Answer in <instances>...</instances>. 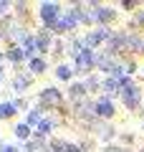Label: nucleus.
<instances>
[{
  "label": "nucleus",
  "instance_id": "f257e3e1",
  "mask_svg": "<svg viewBox=\"0 0 144 152\" xmlns=\"http://www.w3.org/2000/svg\"><path fill=\"white\" fill-rule=\"evenodd\" d=\"M119 89H121L119 96H121L124 107H127V109H137L139 102H142V89H139L132 79H121V81H119Z\"/></svg>",
  "mask_w": 144,
  "mask_h": 152
},
{
  "label": "nucleus",
  "instance_id": "f03ea898",
  "mask_svg": "<svg viewBox=\"0 0 144 152\" xmlns=\"http://www.w3.org/2000/svg\"><path fill=\"white\" fill-rule=\"evenodd\" d=\"M38 15H41L43 26H46L48 31H56L58 20L63 18V10H61L58 3H41V5H38Z\"/></svg>",
  "mask_w": 144,
  "mask_h": 152
},
{
  "label": "nucleus",
  "instance_id": "7ed1b4c3",
  "mask_svg": "<svg viewBox=\"0 0 144 152\" xmlns=\"http://www.w3.org/2000/svg\"><path fill=\"white\" fill-rule=\"evenodd\" d=\"M94 66H96V53L91 48H86L84 53L76 58V74H91Z\"/></svg>",
  "mask_w": 144,
  "mask_h": 152
},
{
  "label": "nucleus",
  "instance_id": "20e7f679",
  "mask_svg": "<svg viewBox=\"0 0 144 152\" xmlns=\"http://www.w3.org/2000/svg\"><path fill=\"white\" fill-rule=\"evenodd\" d=\"M38 104H41V107H56V104H61V91L56 86L43 89V91L38 94Z\"/></svg>",
  "mask_w": 144,
  "mask_h": 152
},
{
  "label": "nucleus",
  "instance_id": "39448f33",
  "mask_svg": "<svg viewBox=\"0 0 144 152\" xmlns=\"http://www.w3.org/2000/svg\"><path fill=\"white\" fill-rule=\"evenodd\" d=\"M111 36H114V33L109 31V28H104V26H101V28H96V31H91L89 36L84 38V41H86V46L94 51V46H96V43H104V41H106V38H111Z\"/></svg>",
  "mask_w": 144,
  "mask_h": 152
},
{
  "label": "nucleus",
  "instance_id": "423d86ee",
  "mask_svg": "<svg viewBox=\"0 0 144 152\" xmlns=\"http://www.w3.org/2000/svg\"><path fill=\"white\" fill-rule=\"evenodd\" d=\"M91 13H94V20L96 23H109L116 18V10L109 5H91Z\"/></svg>",
  "mask_w": 144,
  "mask_h": 152
},
{
  "label": "nucleus",
  "instance_id": "0eeeda50",
  "mask_svg": "<svg viewBox=\"0 0 144 152\" xmlns=\"http://www.w3.org/2000/svg\"><path fill=\"white\" fill-rule=\"evenodd\" d=\"M96 104V117H101V119H111L114 117V104H111V99H106V96H101L99 102H94Z\"/></svg>",
  "mask_w": 144,
  "mask_h": 152
},
{
  "label": "nucleus",
  "instance_id": "6e6552de",
  "mask_svg": "<svg viewBox=\"0 0 144 152\" xmlns=\"http://www.w3.org/2000/svg\"><path fill=\"white\" fill-rule=\"evenodd\" d=\"M5 58H8V61H13V64L18 66L23 58H28V56H25V48H23V46H10V51L5 53Z\"/></svg>",
  "mask_w": 144,
  "mask_h": 152
},
{
  "label": "nucleus",
  "instance_id": "1a4fd4ad",
  "mask_svg": "<svg viewBox=\"0 0 144 152\" xmlns=\"http://www.w3.org/2000/svg\"><path fill=\"white\" fill-rule=\"evenodd\" d=\"M28 86H31V76L23 74V71H18L15 79H13V89H15V91H25Z\"/></svg>",
  "mask_w": 144,
  "mask_h": 152
},
{
  "label": "nucleus",
  "instance_id": "9d476101",
  "mask_svg": "<svg viewBox=\"0 0 144 152\" xmlns=\"http://www.w3.org/2000/svg\"><path fill=\"white\" fill-rule=\"evenodd\" d=\"M36 46H38V53H46V51H48V46H51V38H48V28L38 31V36H36Z\"/></svg>",
  "mask_w": 144,
  "mask_h": 152
},
{
  "label": "nucleus",
  "instance_id": "9b49d317",
  "mask_svg": "<svg viewBox=\"0 0 144 152\" xmlns=\"http://www.w3.org/2000/svg\"><path fill=\"white\" fill-rule=\"evenodd\" d=\"M56 124H58V119H43V122H41V124H38V127H36V132H33V134H36V137H41V140H43V137H46V134H48V132L53 129V127H56Z\"/></svg>",
  "mask_w": 144,
  "mask_h": 152
},
{
  "label": "nucleus",
  "instance_id": "f8f14e48",
  "mask_svg": "<svg viewBox=\"0 0 144 152\" xmlns=\"http://www.w3.org/2000/svg\"><path fill=\"white\" fill-rule=\"evenodd\" d=\"M96 134H99V140L109 142V140H114V134H116V129H114L111 124H99V127H96Z\"/></svg>",
  "mask_w": 144,
  "mask_h": 152
},
{
  "label": "nucleus",
  "instance_id": "ddd939ff",
  "mask_svg": "<svg viewBox=\"0 0 144 152\" xmlns=\"http://www.w3.org/2000/svg\"><path fill=\"white\" fill-rule=\"evenodd\" d=\"M41 122H43V109L41 107H33L31 112H28V122H25V124L28 127H38Z\"/></svg>",
  "mask_w": 144,
  "mask_h": 152
},
{
  "label": "nucleus",
  "instance_id": "4468645a",
  "mask_svg": "<svg viewBox=\"0 0 144 152\" xmlns=\"http://www.w3.org/2000/svg\"><path fill=\"white\" fill-rule=\"evenodd\" d=\"M86 91H89V89H86V84H71L68 86V96L71 99H81V102H84V96H86Z\"/></svg>",
  "mask_w": 144,
  "mask_h": 152
},
{
  "label": "nucleus",
  "instance_id": "2eb2a0df",
  "mask_svg": "<svg viewBox=\"0 0 144 152\" xmlns=\"http://www.w3.org/2000/svg\"><path fill=\"white\" fill-rule=\"evenodd\" d=\"M15 112H18L15 102H3V104H0V119H10Z\"/></svg>",
  "mask_w": 144,
  "mask_h": 152
},
{
  "label": "nucleus",
  "instance_id": "dca6fc26",
  "mask_svg": "<svg viewBox=\"0 0 144 152\" xmlns=\"http://www.w3.org/2000/svg\"><path fill=\"white\" fill-rule=\"evenodd\" d=\"M73 74H76V71L71 69V66H66V64H58V66H56V79H61V81H68Z\"/></svg>",
  "mask_w": 144,
  "mask_h": 152
},
{
  "label": "nucleus",
  "instance_id": "f3484780",
  "mask_svg": "<svg viewBox=\"0 0 144 152\" xmlns=\"http://www.w3.org/2000/svg\"><path fill=\"white\" fill-rule=\"evenodd\" d=\"M13 134H15L18 140H28V137H31V127L28 124H15L13 127Z\"/></svg>",
  "mask_w": 144,
  "mask_h": 152
},
{
  "label": "nucleus",
  "instance_id": "a211bd4d",
  "mask_svg": "<svg viewBox=\"0 0 144 152\" xmlns=\"http://www.w3.org/2000/svg\"><path fill=\"white\" fill-rule=\"evenodd\" d=\"M46 71V61L43 58H31V74H43Z\"/></svg>",
  "mask_w": 144,
  "mask_h": 152
},
{
  "label": "nucleus",
  "instance_id": "6ab92c4d",
  "mask_svg": "<svg viewBox=\"0 0 144 152\" xmlns=\"http://www.w3.org/2000/svg\"><path fill=\"white\" fill-rule=\"evenodd\" d=\"M66 152H84V147H79V145H68V150Z\"/></svg>",
  "mask_w": 144,
  "mask_h": 152
},
{
  "label": "nucleus",
  "instance_id": "aec40b11",
  "mask_svg": "<svg viewBox=\"0 0 144 152\" xmlns=\"http://www.w3.org/2000/svg\"><path fill=\"white\" fill-rule=\"evenodd\" d=\"M121 8L124 10H132V8H137V3H121Z\"/></svg>",
  "mask_w": 144,
  "mask_h": 152
},
{
  "label": "nucleus",
  "instance_id": "412c9836",
  "mask_svg": "<svg viewBox=\"0 0 144 152\" xmlns=\"http://www.w3.org/2000/svg\"><path fill=\"white\" fill-rule=\"evenodd\" d=\"M15 107L18 109H25V99H15Z\"/></svg>",
  "mask_w": 144,
  "mask_h": 152
},
{
  "label": "nucleus",
  "instance_id": "4be33fe9",
  "mask_svg": "<svg viewBox=\"0 0 144 152\" xmlns=\"http://www.w3.org/2000/svg\"><path fill=\"white\" fill-rule=\"evenodd\" d=\"M3 58H5V53H3V51H0V61H3Z\"/></svg>",
  "mask_w": 144,
  "mask_h": 152
},
{
  "label": "nucleus",
  "instance_id": "5701e85b",
  "mask_svg": "<svg viewBox=\"0 0 144 152\" xmlns=\"http://www.w3.org/2000/svg\"><path fill=\"white\" fill-rule=\"evenodd\" d=\"M0 81H3V69H0Z\"/></svg>",
  "mask_w": 144,
  "mask_h": 152
},
{
  "label": "nucleus",
  "instance_id": "b1692460",
  "mask_svg": "<svg viewBox=\"0 0 144 152\" xmlns=\"http://www.w3.org/2000/svg\"><path fill=\"white\" fill-rule=\"evenodd\" d=\"M139 152H144V150H139Z\"/></svg>",
  "mask_w": 144,
  "mask_h": 152
}]
</instances>
